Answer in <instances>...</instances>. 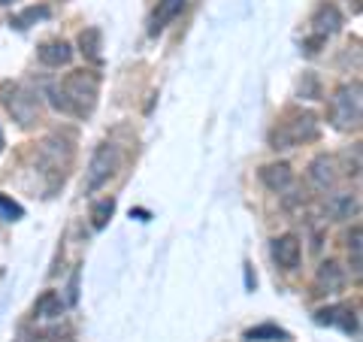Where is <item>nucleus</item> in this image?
I'll list each match as a JSON object with an SVG mask.
<instances>
[{"label": "nucleus", "instance_id": "nucleus-1", "mask_svg": "<svg viewBox=\"0 0 363 342\" xmlns=\"http://www.w3.org/2000/svg\"><path fill=\"white\" fill-rule=\"evenodd\" d=\"M97 76H91L85 70H76L64 79L61 88H52V104L55 109L70 112V116H91L97 104Z\"/></svg>", "mask_w": 363, "mask_h": 342}, {"label": "nucleus", "instance_id": "nucleus-2", "mask_svg": "<svg viewBox=\"0 0 363 342\" xmlns=\"http://www.w3.org/2000/svg\"><path fill=\"white\" fill-rule=\"evenodd\" d=\"M118 167H121V149L116 143H100L94 155H91L88 170H85V191L94 194L97 188H104L106 182L116 176Z\"/></svg>", "mask_w": 363, "mask_h": 342}, {"label": "nucleus", "instance_id": "nucleus-3", "mask_svg": "<svg viewBox=\"0 0 363 342\" xmlns=\"http://www.w3.org/2000/svg\"><path fill=\"white\" fill-rule=\"evenodd\" d=\"M315 136H318V116L315 112H300V116H294V121L279 124L269 133V145L272 149H291V145L315 140Z\"/></svg>", "mask_w": 363, "mask_h": 342}, {"label": "nucleus", "instance_id": "nucleus-4", "mask_svg": "<svg viewBox=\"0 0 363 342\" xmlns=\"http://www.w3.org/2000/svg\"><path fill=\"white\" fill-rule=\"evenodd\" d=\"M330 118L339 131H351L360 124V82L342 85L330 100Z\"/></svg>", "mask_w": 363, "mask_h": 342}, {"label": "nucleus", "instance_id": "nucleus-5", "mask_svg": "<svg viewBox=\"0 0 363 342\" xmlns=\"http://www.w3.org/2000/svg\"><path fill=\"white\" fill-rule=\"evenodd\" d=\"M0 100L6 104V109L13 112V118L21 124V128H30L40 116V97L33 94V91L21 88V85H6Z\"/></svg>", "mask_w": 363, "mask_h": 342}, {"label": "nucleus", "instance_id": "nucleus-6", "mask_svg": "<svg viewBox=\"0 0 363 342\" xmlns=\"http://www.w3.org/2000/svg\"><path fill=\"white\" fill-rule=\"evenodd\" d=\"M272 258L281 270H297L300 267V239L294 233H285L272 239Z\"/></svg>", "mask_w": 363, "mask_h": 342}, {"label": "nucleus", "instance_id": "nucleus-7", "mask_svg": "<svg viewBox=\"0 0 363 342\" xmlns=\"http://www.w3.org/2000/svg\"><path fill=\"white\" fill-rule=\"evenodd\" d=\"M309 179L321 191L333 188V182H336V161H333V158H327V155H318L312 161V167H309Z\"/></svg>", "mask_w": 363, "mask_h": 342}, {"label": "nucleus", "instance_id": "nucleus-8", "mask_svg": "<svg viewBox=\"0 0 363 342\" xmlns=\"http://www.w3.org/2000/svg\"><path fill=\"white\" fill-rule=\"evenodd\" d=\"M260 182L269 188V191H288L291 188V182H294V173H291V167L288 164H269L260 170Z\"/></svg>", "mask_w": 363, "mask_h": 342}, {"label": "nucleus", "instance_id": "nucleus-9", "mask_svg": "<svg viewBox=\"0 0 363 342\" xmlns=\"http://www.w3.org/2000/svg\"><path fill=\"white\" fill-rule=\"evenodd\" d=\"M318 324H342L348 333H357V321H354V312L351 306H330V309H321L315 315Z\"/></svg>", "mask_w": 363, "mask_h": 342}, {"label": "nucleus", "instance_id": "nucleus-10", "mask_svg": "<svg viewBox=\"0 0 363 342\" xmlns=\"http://www.w3.org/2000/svg\"><path fill=\"white\" fill-rule=\"evenodd\" d=\"M312 25H315V31L321 33V37L336 33L339 28H342V13H339L333 4H321L318 6V13H315V18H312Z\"/></svg>", "mask_w": 363, "mask_h": 342}, {"label": "nucleus", "instance_id": "nucleus-11", "mask_svg": "<svg viewBox=\"0 0 363 342\" xmlns=\"http://www.w3.org/2000/svg\"><path fill=\"white\" fill-rule=\"evenodd\" d=\"M182 9H185V0H157L152 16V33H161L176 16H182Z\"/></svg>", "mask_w": 363, "mask_h": 342}, {"label": "nucleus", "instance_id": "nucleus-12", "mask_svg": "<svg viewBox=\"0 0 363 342\" xmlns=\"http://www.w3.org/2000/svg\"><path fill=\"white\" fill-rule=\"evenodd\" d=\"M345 285V270L336 264V260H327V264H321V270H318V288L333 294V291H342Z\"/></svg>", "mask_w": 363, "mask_h": 342}, {"label": "nucleus", "instance_id": "nucleus-13", "mask_svg": "<svg viewBox=\"0 0 363 342\" xmlns=\"http://www.w3.org/2000/svg\"><path fill=\"white\" fill-rule=\"evenodd\" d=\"M73 58V49L67 45L64 40H52V43H45L40 45V61L45 67H61V64H70Z\"/></svg>", "mask_w": 363, "mask_h": 342}, {"label": "nucleus", "instance_id": "nucleus-14", "mask_svg": "<svg viewBox=\"0 0 363 342\" xmlns=\"http://www.w3.org/2000/svg\"><path fill=\"white\" fill-rule=\"evenodd\" d=\"M64 312V300L58 291H45L37 297V303H33V315L37 318H58Z\"/></svg>", "mask_w": 363, "mask_h": 342}, {"label": "nucleus", "instance_id": "nucleus-15", "mask_svg": "<svg viewBox=\"0 0 363 342\" xmlns=\"http://www.w3.org/2000/svg\"><path fill=\"white\" fill-rule=\"evenodd\" d=\"M79 49H82V55L88 61H100V49H104V33H100L97 28H85L82 33H79Z\"/></svg>", "mask_w": 363, "mask_h": 342}, {"label": "nucleus", "instance_id": "nucleus-16", "mask_svg": "<svg viewBox=\"0 0 363 342\" xmlns=\"http://www.w3.org/2000/svg\"><path fill=\"white\" fill-rule=\"evenodd\" d=\"M327 212H330L333 219H351V215L357 212V200L351 197V194H336V197L327 200Z\"/></svg>", "mask_w": 363, "mask_h": 342}, {"label": "nucleus", "instance_id": "nucleus-17", "mask_svg": "<svg viewBox=\"0 0 363 342\" xmlns=\"http://www.w3.org/2000/svg\"><path fill=\"white\" fill-rule=\"evenodd\" d=\"M245 339L248 342H285L288 339V333L281 327H276V324H260V327H252V330H245Z\"/></svg>", "mask_w": 363, "mask_h": 342}, {"label": "nucleus", "instance_id": "nucleus-18", "mask_svg": "<svg viewBox=\"0 0 363 342\" xmlns=\"http://www.w3.org/2000/svg\"><path fill=\"white\" fill-rule=\"evenodd\" d=\"M52 13H49V6H28L25 9V13H21V16H16L13 21H9V25H13V28H18V31H25V28H30V25H37V21H43V18H49Z\"/></svg>", "mask_w": 363, "mask_h": 342}, {"label": "nucleus", "instance_id": "nucleus-19", "mask_svg": "<svg viewBox=\"0 0 363 342\" xmlns=\"http://www.w3.org/2000/svg\"><path fill=\"white\" fill-rule=\"evenodd\" d=\"M112 212H116V200H112V197L94 203V206H91V224H94L97 231H104L106 221L112 219Z\"/></svg>", "mask_w": 363, "mask_h": 342}, {"label": "nucleus", "instance_id": "nucleus-20", "mask_svg": "<svg viewBox=\"0 0 363 342\" xmlns=\"http://www.w3.org/2000/svg\"><path fill=\"white\" fill-rule=\"evenodd\" d=\"M21 215H25V209H21L18 203H13L9 197H4V194H0V219H6V221H18Z\"/></svg>", "mask_w": 363, "mask_h": 342}, {"label": "nucleus", "instance_id": "nucleus-21", "mask_svg": "<svg viewBox=\"0 0 363 342\" xmlns=\"http://www.w3.org/2000/svg\"><path fill=\"white\" fill-rule=\"evenodd\" d=\"M300 94H303V97H309V100H318V97H321V88H318V79H315L312 73H306V76H303Z\"/></svg>", "mask_w": 363, "mask_h": 342}, {"label": "nucleus", "instance_id": "nucleus-22", "mask_svg": "<svg viewBox=\"0 0 363 342\" xmlns=\"http://www.w3.org/2000/svg\"><path fill=\"white\" fill-rule=\"evenodd\" d=\"M348 248L354 252V270H360V227L348 233Z\"/></svg>", "mask_w": 363, "mask_h": 342}, {"label": "nucleus", "instance_id": "nucleus-23", "mask_svg": "<svg viewBox=\"0 0 363 342\" xmlns=\"http://www.w3.org/2000/svg\"><path fill=\"white\" fill-rule=\"evenodd\" d=\"M67 291H70V294H67V303H76L79 300V270L70 276V288H67Z\"/></svg>", "mask_w": 363, "mask_h": 342}, {"label": "nucleus", "instance_id": "nucleus-24", "mask_svg": "<svg viewBox=\"0 0 363 342\" xmlns=\"http://www.w3.org/2000/svg\"><path fill=\"white\" fill-rule=\"evenodd\" d=\"M0 4H4V6H9V4H16V0H0Z\"/></svg>", "mask_w": 363, "mask_h": 342}, {"label": "nucleus", "instance_id": "nucleus-25", "mask_svg": "<svg viewBox=\"0 0 363 342\" xmlns=\"http://www.w3.org/2000/svg\"><path fill=\"white\" fill-rule=\"evenodd\" d=\"M0 145H4V131H0Z\"/></svg>", "mask_w": 363, "mask_h": 342}]
</instances>
